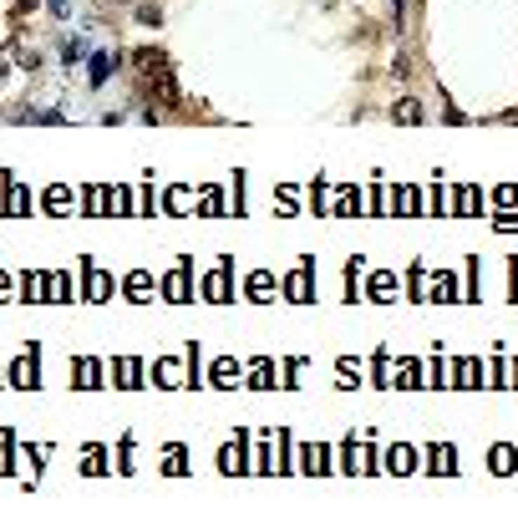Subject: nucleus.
Instances as JSON below:
<instances>
[{"label": "nucleus", "mask_w": 518, "mask_h": 523, "mask_svg": "<svg viewBox=\"0 0 518 523\" xmlns=\"http://www.w3.org/2000/svg\"><path fill=\"white\" fill-rule=\"evenodd\" d=\"M133 67H138L142 92L153 97L158 107H178V77H173V61H168V51H158V46H142V51L133 56Z\"/></svg>", "instance_id": "1"}, {"label": "nucleus", "mask_w": 518, "mask_h": 523, "mask_svg": "<svg viewBox=\"0 0 518 523\" xmlns=\"http://www.w3.org/2000/svg\"><path fill=\"white\" fill-rule=\"evenodd\" d=\"M107 295H112V279H107L102 270L86 265V300H107Z\"/></svg>", "instance_id": "2"}, {"label": "nucleus", "mask_w": 518, "mask_h": 523, "mask_svg": "<svg viewBox=\"0 0 518 523\" xmlns=\"http://www.w3.org/2000/svg\"><path fill=\"white\" fill-rule=\"evenodd\" d=\"M163 295H168V300H188V265H178V270L168 274V285H163Z\"/></svg>", "instance_id": "3"}, {"label": "nucleus", "mask_w": 518, "mask_h": 523, "mask_svg": "<svg viewBox=\"0 0 518 523\" xmlns=\"http://www.w3.org/2000/svg\"><path fill=\"white\" fill-rule=\"evenodd\" d=\"M122 290H127V300H147V295H153V279H147L142 270H133V274H127V285H122Z\"/></svg>", "instance_id": "4"}, {"label": "nucleus", "mask_w": 518, "mask_h": 523, "mask_svg": "<svg viewBox=\"0 0 518 523\" xmlns=\"http://www.w3.org/2000/svg\"><path fill=\"white\" fill-rule=\"evenodd\" d=\"M138 381H142V366H138L133 356H127V361H117V386H122V391H133Z\"/></svg>", "instance_id": "5"}, {"label": "nucleus", "mask_w": 518, "mask_h": 523, "mask_svg": "<svg viewBox=\"0 0 518 523\" xmlns=\"http://www.w3.org/2000/svg\"><path fill=\"white\" fill-rule=\"evenodd\" d=\"M488 468H493V472H513V468H518V452H513V447H493V452H488Z\"/></svg>", "instance_id": "6"}, {"label": "nucleus", "mask_w": 518, "mask_h": 523, "mask_svg": "<svg viewBox=\"0 0 518 523\" xmlns=\"http://www.w3.org/2000/svg\"><path fill=\"white\" fill-rule=\"evenodd\" d=\"M366 295H371V300H392V295H397V279H392V274H371Z\"/></svg>", "instance_id": "7"}, {"label": "nucleus", "mask_w": 518, "mask_h": 523, "mask_svg": "<svg viewBox=\"0 0 518 523\" xmlns=\"http://www.w3.org/2000/svg\"><path fill=\"white\" fill-rule=\"evenodd\" d=\"M270 295H274V279H270L265 270L249 274V300H270Z\"/></svg>", "instance_id": "8"}, {"label": "nucleus", "mask_w": 518, "mask_h": 523, "mask_svg": "<svg viewBox=\"0 0 518 523\" xmlns=\"http://www.w3.org/2000/svg\"><path fill=\"white\" fill-rule=\"evenodd\" d=\"M183 468H188V452H183V447H168V452H163V472H168V477H178Z\"/></svg>", "instance_id": "9"}, {"label": "nucleus", "mask_w": 518, "mask_h": 523, "mask_svg": "<svg viewBox=\"0 0 518 523\" xmlns=\"http://www.w3.org/2000/svg\"><path fill=\"white\" fill-rule=\"evenodd\" d=\"M97 381H102V366L97 361H77V386L86 391V386H97Z\"/></svg>", "instance_id": "10"}, {"label": "nucleus", "mask_w": 518, "mask_h": 523, "mask_svg": "<svg viewBox=\"0 0 518 523\" xmlns=\"http://www.w3.org/2000/svg\"><path fill=\"white\" fill-rule=\"evenodd\" d=\"M234 376H239V366H234V361H213V371H208V381H213V386H229Z\"/></svg>", "instance_id": "11"}, {"label": "nucleus", "mask_w": 518, "mask_h": 523, "mask_svg": "<svg viewBox=\"0 0 518 523\" xmlns=\"http://www.w3.org/2000/svg\"><path fill=\"white\" fill-rule=\"evenodd\" d=\"M285 295H290V300H310V274H305V270H300V274H290Z\"/></svg>", "instance_id": "12"}, {"label": "nucleus", "mask_w": 518, "mask_h": 523, "mask_svg": "<svg viewBox=\"0 0 518 523\" xmlns=\"http://www.w3.org/2000/svg\"><path fill=\"white\" fill-rule=\"evenodd\" d=\"M392 117H397V122H422V107H417V102H412V97H401V102H397V112H392Z\"/></svg>", "instance_id": "13"}, {"label": "nucleus", "mask_w": 518, "mask_h": 523, "mask_svg": "<svg viewBox=\"0 0 518 523\" xmlns=\"http://www.w3.org/2000/svg\"><path fill=\"white\" fill-rule=\"evenodd\" d=\"M208 300H229V274L219 270V274H208V290H204Z\"/></svg>", "instance_id": "14"}, {"label": "nucleus", "mask_w": 518, "mask_h": 523, "mask_svg": "<svg viewBox=\"0 0 518 523\" xmlns=\"http://www.w3.org/2000/svg\"><path fill=\"white\" fill-rule=\"evenodd\" d=\"M46 208H51V213H67V208H72V193H67V188H51V193H46Z\"/></svg>", "instance_id": "15"}, {"label": "nucleus", "mask_w": 518, "mask_h": 523, "mask_svg": "<svg viewBox=\"0 0 518 523\" xmlns=\"http://www.w3.org/2000/svg\"><path fill=\"white\" fill-rule=\"evenodd\" d=\"M102 468H107V457H102V447H86V463H81V472H86V477H97Z\"/></svg>", "instance_id": "16"}, {"label": "nucleus", "mask_w": 518, "mask_h": 523, "mask_svg": "<svg viewBox=\"0 0 518 523\" xmlns=\"http://www.w3.org/2000/svg\"><path fill=\"white\" fill-rule=\"evenodd\" d=\"M392 468H397V472L417 468V452H412V447H397V452H392Z\"/></svg>", "instance_id": "17"}, {"label": "nucleus", "mask_w": 518, "mask_h": 523, "mask_svg": "<svg viewBox=\"0 0 518 523\" xmlns=\"http://www.w3.org/2000/svg\"><path fill=\"white\" fill-rule=\"evenodd\" d=\"M26 208H31V204H26V193H20V183H15V188L6 193V213H26Z\"/></svg>", "instance_id": "18"}, {"label": "nucleus", "mask_w": 518, "mask_h": 523, "mask_svg": "<svg viewBox=\"0 0 518 523\" xmlns=\"http://www.w3.org/2000/svg\"><path fill=\"white\" fill-rule=\"evenodd\" d=\"M107 77H112V61H107V56H92V86H102Z\"/></svg>", "instance_id": "19"}, {"label": "nucleus", "mask_w": 518, "mask_h": 523, "mask_svg": "<svg viewBox=\"0 0 518 523\" xmlns=\"http://www.w3.org/2000/svg\"><path fill=\"white\" fill-rule=\"evenodd\" d=\"M31 376H36V366H31V356H26V361H20L15 371H11V381H20V386H31Z\"/></svg>", "instance_id": "20"}, {"label": "nucleus", "mask_w": 518, "mask_h": 523, "mask_svg": "<svg viewBox=\"0 0 518 523\" xmlns=\"http://www.w3.org/2000/svg\"><path fill=\"white\" fill-rule=\"evenodd\" d=\"M158 381H163V386H178V361H163V366H158Z\"/></svg>", "instance_id": "21"}, {"label": "nucleus", "mask_w": 518, "mask_h": 523, "mask_svg": "<svg viewBox=\"0 0 518 523\" xmlns=\"http://www.w3.org/2000/svg\"><path fill=\"white\" fill-rule=\"evenodd\" d=\"M249 386H254V391H265V386H270V366H265V361L254 366V376H249Z\"/></svg>", "instance_id": "22"}, {"label": "nucleus", "mask_w": 518, "mask_h": 523, "mask_svg": "<svg viewBox=\"0 0 518 523\" xmlns=\"http://www.w3.org/2000/svg\"><path fill=\"white\" fill-rule=\"evenodd\" d=\"M493 204H498V208H513V204H518V188H498V193H493Z\"/></svg>", "instance_id": "23"}, {"label": "nucleus", "mask_w": 518, "mask_h": 523, "mask_svg": "<svg viewBox=\"0 0 518 523\" xmlns=\"http://www.w3.org/2000/svg\"><path fill=\"white\" fill-rule=\"evenodd\" d=\"M81 204H86V208H92V213H97V208H102L107 199H102V188H86V199H81Z\"/></svg>", "instance_id": "24"}, {"label": "nucleus", "mask_w": 518, "mask_h": 523, "mask_svg": "<svg viewBox=\"0 0 518 523\" xmlns=\"http://www.w3.org/2000/svg\"><path fill=\"white\" fill-rule=\"evenodd\" d=\"M452 295H458V285H452V279L442 274V279H437V300H452Z\"/></svg>", "instance_id": "25"}, {"label": "nucleus", "mask_w": 518, "mask_h": 523, "mask_svg": "<svg viewBox=\"0 0 518 523\" xmlns=\"http://www.w3.org/2000/svg\"><path fill=\"white\" fill-rule=\"evenodd\" d=\"M36 6H41V0H15V11H20V15H26V11H36Z\"/></svg>", "instance_id": "26"}, {"label": "nucleus", "mask_w": 518, "mask_h": 523, "mask_svg": "<svg viewBox=\"0 0 518 523\" xmlns=\"http://www.w3.org/2000/svg\"><path fill=\"white\" fill-rule=\"evenodd\" d=\"M11 295V274H0V300H6Z\"/></svg>", "instance_id": "27"}, {"label": "nucleus", "mask_w": 518, "mask_h": 523, "mask_svg": "<svg viewBox=\"0 0 518 523\" xmlns=\"http://www.w3.org/2000/svg\"><path fill=\"white\" fill-rule=\"evenodd\" d=\"M0 77H6V56H0Z\"/></svg>", "instance_id": "28"}]
</instances>
